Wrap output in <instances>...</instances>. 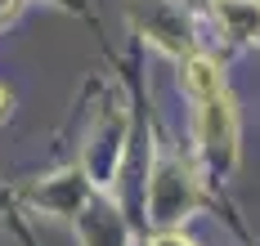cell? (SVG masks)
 Listing matches in <instances>:
<instances>
[{
  "label": "cell",
  "instance_id": "5",
  "mask_svg": "<svg viewBox=\"0 0 260 246\" xmlns=\"http://www.w3.org/2000/svg\"><path fill=\"white\" fill-rule=\"evenodd\" d=\"M5 9H14V0H0V14H5Z\"/></svg>",
  "mask_w": 260,
  "mask_h": 246
},
{
  "label": "cell",
  "instance_id": "1",
  "mask_svg": "<svg viewBox=\"0 0 260 246\" xmlns=\"http://www.w3.org/2000/svg\"><path fill=\"white\" fill-rule=\"evenodd\" d=\"M188 94L198 103V139H202V152L207 161L224 166L234 157V143H238V116H234V99L220 81V67L211 58H188Z\"/></svg>",
  "mask_w": 260,
  "mask_h": 246
},
{
  "label": "cell",
  "instance_id": "2",
  "mask_svg": "<svg viewBox=\"0 0 260 246\" xmlns=\"http://www.w3.org/2000/svg\"><path fill=\"white\" fill-rule=\"evenodd\" d=\"M220 27L229 31L234 40H251L260 36V0H211Z\"/></svg>",
  "mask_w": 260,
  "mask_h": 246
},
{
  "label": "cell",
  "instance_id": "4",
  "mask_svg": "<svg viewBox=\"0 0 260 246\" xmlns=\"http://www.w3.org/2000/svg\"><path fill=\"white\" fill-rule=\"evenodd\" d=\"M9 108H14V99H9V90H5V85H0V121H5V116H9Z\"/></svg>",
  "mask_w": 260,
  "mask_h": 246
},
{
  "label": "cell",
  "instance_id": "3",
  "mask_svg": "<svg viewBox=\"0 0 260 246\" xmlns=\"http://www.w3.org/2000/svg\"><path fill=\"white\" fill-rule=\"evenodd\" d=\"M153 246H193V242H188V237H175V233H161Z\"/></svg>",
  "mask_w": 260,
  "mask_h": 246
}]
</instances>
